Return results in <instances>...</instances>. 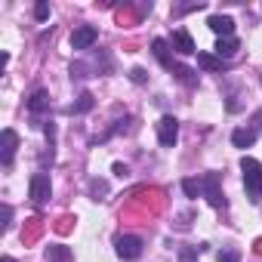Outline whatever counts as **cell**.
<instances>
[{
	"label": "cell",
	"instance_id": "cell-11",
	"mask_svg": "<svg viewBox=\"0 0 262 262\" xmlns=\"http://www.w3.org/2000/svg\"><path fill=\"white\" fill-rule=\"evenodd\" d=\"M231 142H234V148H250V145L256 142V129H253V126L234 129V133H231Z\"/></svg>",
	"mask_w": 262,
	"mask_h": 262
},
{
	"label": "cell",
	"instance_id": "cell-25",
	"mask_svg": "<svg viewBox=\"0 0 262 262\" xmlns=\"http://www.w3.org/2000/svg\"><path fill=\"white\" fill-rule=\"evenodd\" d=\"M0 262H16V259H13V256H4V259H0Z\"/></svg>",
	"mask_w": 262,
	"mask_h": 262
},
{
	"label": "cell",
	"instance_id": "cell-8",
	"mask_svg": "<svg viewBox=\"0 0 262 262\" xmlns=\"http://www.w3.org/2000/svg\"><path fill=\"white\" fill-rule=\"evenodd\" d=\"M219 37H234V19L231 16H210V22H207Z\"/></svg>",
	"mask_w": 262,
	"mask_h": 262
},
{
	"label": "cell",
	"instance_id": "cell-17",
	"mask_svg": "<svg viewBox=\"0 0 262 262\" xmlns=\"http://www.w3.org/2000/svg\"><path fill=\"white\" fill-rule=\"evenodd\" d=\"M182 191H185L188 198H201V194H204V182H201V179H182Z\"/></svg>",
	"mask_w": 262,
	"mask_h": 262
},
{
	"label": "cell",
	"instance_id": "cell-3",
	"mask_svg": "<svg viewBox=\"0 0 262 262\" xmlns=\"http://www.w3.org/2000/svg\"><path fill=\"white\" fill-rule=\"evenodd\" d=\"M114 247H117V256L126 259V262L142 256V237H136V234H120Z\"/></svg>",
	"mask_w": 262,
	"mask_h": 262
},
{
	"label": "cell",
	"instance_id": "cell-6",
	"mask_svg": "<svg viewBox=\"0 0 262 262\" xmlns=\"http://www.w3.org/2000/svg\"><path fill=\"white\" fill-rule=\"evenodd\" d=\"M96 40H99V31L93 25H80L71 34V47L74 50H90V47H96Z\"/></svg>",
	"mask_w": 262,
	"mask_h": 262
},
{
	"label": "cell",
	"instance_id": "cell-13",
	"mask_svg": "<svg viewBox=\"0 0 262 262\" xmlns=\"http://www.w3.org/2000/svg\"><path fill=\"white\" fill-rule=\"evenodd\" d=\"M234 53H237V40H234V37H219V40H216V56H219L222 62H228Z\"/></svg>",
	"mask_w": 262,
	"mask_h": 262
},
{
	"label": "cell",
	"instance_id": "cell-12",
	"mask_svg": "<svg viewBox=\"0 0 262 262\" xmlns=\"http://www.w3.org/2000/svg\"><path fill=\"white\" fill-rule=\"evenodd\" d=\"M47 108H50V93H47V90H34L31 99H28V111H31V114H40V111H47Z\"/></svg>",
	"mask_w": 262,
	"mask_h": 262
},
{
	"label": "cell",
	"instance_id": "cell-21",
	"mask_svg": "<svg viewBox=\"0 0 262 262\" xmlns=\"http://www.w3.org/2000/svg\"><path fill=\"white\" fill-rule=\"evenodd\" d=\"M90 191H93V194H96V201H99V194H105V191H108V185H105L102 179H93V182H90Z\"/></svg>",
	"mask_w": 262,
	"mask_h": 262
},
{
	"label": "cell",
	"instance_id": "cell-15",
	"mask_svg": "<svg viewBox=\"0 0 262 262\" xmlns=\"http://www.w3.org/2000/svg\"><path fill=\"white\" fill-rule=\"evenodd\" d=\"M93 105H96V99H93L90 93H80V96H77V102H74L68 111H71V114H83V111H90Z\"/></svg>",
	"mask_w": 262,
	"mask_h": 262
},
{
	"label": "cell",
	"instance_id": "cell-5",
	"mask_svg": "<svg viewBox=\"0 0 262 262\" xmlns=\"http://www.w3.org/2000/svg\"><path fill=\"white\" fill-rule=\"evenodd\" d=\"M201 182H204V198L210 201V207H225V194H222V185H219V173H207Z\"/></svg>",
	"mask_w": 262,
	"mask_h": 262
},
{
	"label": "cell",
	"instance_id": "cell-14",
	"mask_svg": "<svg viewBox=\"0 0 262 262\" xmlns=\"http://www.w3.org/2000/svg\"><path fill=\"white\" fill-rule=\"evenodd\" d=\"M198 65L204 71H225V62L219 56H210V53H198Z\"/></svg>",
	"mask_w": 262,
	"mask_h": 262
},
{
	"label": "cell",
	"instance_id": "cell-2",
	"mask_svg": "<svg viewBox=\"0 0 262 262\" xmlns=\"http://www.w3.org/2000/svg\"><path fill=\"white\" fill-rule=\"evenodd\" d=\"M28 194H31L34 204H47L50 194H53V182H50V176H47V173H34V176H31V185H28Z\"/></svg>",
	"mask_w": 262,
	"mask_h": 262
},
{
	"label": "cell",
	"instance_id": "cell-10",
	"mask_svg": "<svg viewBox=\"0 0 262 262\" xmlns=\"http://www.w3.org/2000/svg\"><path fill=\"white\" fill-rule=\"evenodd\" d=\"M151 50H155V56H158V62H161L164 68H170V71L176 68V62H173V56H170V50H167V40H164V37H155V40H151Z\"/></svg>",
	"mask_w": 262,
	"mask_h": 262
},
{
	"label": "cell",
	"instance_id": "cell-22",
	"mask_svg": "<svg viewBox=\"0 0 262 262\" xmlns=\"http://www.w3.org/2000/svg\"><path fill=\"white\" fill-rule=\"evenodd\" d=\"M198 253H201V247H185V250H182V262H191V259H198Z\"/></svg>",
	"mask_w": 262,
	"mask_h": 262
},
{
	"label": "cell",
	"instance_id": "cell-19",
	"mask_svg": "<svg viewBox=\"0 0 262 262\" xmlns=\"http://www.w3.org/2000/svg\"><path fill=\"white\" fill-rule=\"evenodd\" d=\"M216 262H241V253L237 250H222V253H216Z\"/></svg>",
	"mask_w": 262,
	"mask_h": 262
},
{
	"label": "cell",
	"instance_id": "cell-18",
	"mask_svg": "<svg viewBox=\"0 0 262 262\" xmlns=\"http://www.w3.org/2000/svg\"><path fill=\"white\" fill-rule=\"evenodd\" d=\"M173 74H176V77H179L182 83H198L194 71H191V68H185V65H176V68H173Z\"/></svg>",
	"mask_w": 262,
	"mask_h": 262
},
{
	"label": "cell",
	"instance_id": "cell-1",
	"mask_svg": "<svg viewBox=\"0 0 262 262\" xmlns=\"http://www.w3.org/2000/svg\"><path fill=\"white\" fill-rule=\"evenodd\" d=\"M241 170H244V185H247L250 201H259L262 198V167H259V161L244 158L241 161Z\"/></svg>",
	"mask_w": 262,
	"mask_h": 262
},
{
	"label": "cell",
	"instance_id": "cell-16",
	"mask_svg": "<svg viewBox=\"0 0 262 262\" xmlns=\"http://www.w3.org/2000/svg\"><path fill=\"white\" fill-rule=\"evenodd\" d=\"M68 259H71L68 247H59V244H53V247L47 250V262H68Z\"/></svg>",
	"mask_w": 262,
	"mask_h": 262
},
{
	"label": "cell",
	"instance_id": "cell-20",
	"mask_svg": "<svg viewBox=\"0 0 262 262\" xmlns=\"http://www.w3.org/2000/svg\"><path fill=\"white\" fill-rule=\"evenodd\" d=\"M34 19H37V22H47V19H50V7H47V4H37V7H34Z\"/></svg>",
	"mask_w": 262,
	"mask_h": 262
},
{
	"label": "cell",
	"instance_id": "cell-9",
	"mask_svg": "<svg viewBox=\"0 0 262 262\" xmlns=\"http://www.w3.org/2000/svg\"><path fill=\"white\" fill-rule=\"evenodd\" d=\"M173 50H176V53H182V56L198 53V50H194V40H191V34H188L185 28H179V31L173 34Z\"/></svg>",
	"mask_w": 262,
	"mask_h": 262
},
{
	"label": "cell",
	"instance_id": "cell-7",
	"mask_svg": "<svg viewBox=\"0 0 262 262\" xmlns=\"http://www.w3.org/2000/svg\"><path fill=\"white\" fill-rule=\"evenodd\" d=\"M19 148V136H16V129H4V148H0V161H4V167L13 164V155Z\"/></svg>",
	"mask_w": 262,
	"mask_h": 262
},
{
	"label": "cell",
	"instance_id": "cell-23",
	"mask_svg": "<svg viewBox=\"0 0 262 262\" xmlns=\"http://www.w3.org/2000/svg\"><path fill=\"white\" fill-rule=\"evenodd\" d=\"M129 77H133V83H145V71L142 68H133V71H129Z\"/></svg>",
	"mask_w": 262,
	"mask_h": 262
},
{
	"label": "cell",
	"instance_id": "cell-4",
	"mask_svg": "<svg viewBox=\"0 0 262 262\" xmlns=\"http://www.w3.org/2000/svg\"><path fill=\"white\" fill-rule=\"evenodd\" d=\"M158 139H161V145L164 148H173L176 145V139H179V120L176 117H161L158 120Z\"/></svg>",
	"mask_w": 262,
	"mask_h": 262
},
{
	"label": "cell",
	"instance_id": "cell-24",
	"mask_svg": "<svg viewBox=\"0 0 262 262\" xmlns=\"http://www.w3.org/2000/svg\"><path fill=\"white\" fill-rule=\"evenodd\" d=\"M114 176H120V179H123V176H126V167H123V164H114Z\"/></svg>",
	"mask_w": 262,
	"mask_h": 262
}]
</instances>
